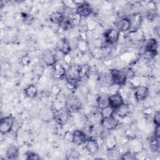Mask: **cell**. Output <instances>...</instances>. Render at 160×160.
<instances>
[{
  "label": "cell",
  "instance_id": "cell-1",
  "mask_svg": "<svg viewBox=\"0 0 160 160\" xmlns=\"http://www.w3.org/2000/svg\"><path fill=\"white\" fill-rule=\"evenodd\" d=\"M81 71V67L78 65L71 66L68 69L66 70L65 77L68 85L71 86L72 88H74L77 85L80 79Z\"/></svg>",
  "mask_w": 160,
  "mask_h": 160
},
{
  "label": "cell",
  "instance_id": "cell-2",
  "mask_svg": "<svg viewBox=\"0 0 160 160\" xmlns=\"http://www.w3.org/2000/svg\"><path fill=\"white\" fill-rule=\"evenodd\" d=\"M109 74L114 84L121 86L125 84L128 78L127 72L125 70L112 69H111Z\"/></svg>",
  "mask_w": 160,
  "mask_h": 160
},
{
  "label": "cell",
  "instance_id": "cell-3",
  "mask_svg": "<svg viewBox=\"0 0 160 160\" xmlns=\"http://www.w3.org/2000/svg\"><path fill=\"white\" fill-rule=\"evenodd\" d=\"M70 112L66 108L55 109L52 111V117L54 121L59 125H64L68 121Z\"/></svg>",
  "mask_w": 160,
  "mask_h": 160
},
{
  "label": "cell",
  "instance_id": "cell-4",
  "mask_svg": "<svg viewBox=\"0 0 160 160\" xmlns=\"http://www.w3.org/2000/svg\"><path fill=\"white\" fill-rule=\"evenodd\" d=\"M14 118L11 114L4 116L1 119L0 121V132L2 134H6L9 132L14 124Z\"/></svg>",
  "mask_w": 160,
  "mask_h": 160
},
{
  "label": "cell",
  "instance_id": "cell-5",
  "mask_svg": "<svg viewBox=\"0 0 160 160\" xmlns=\"http://www.w3.org/2000/svg\"><path fill=\"white\" fill-rule=\"evenodd\" d=\"M82 108V102L76 96L69 97L66 101V108L71 112L79 111Z\"/></svg>",
  "mask_w": 160,
  "mask_h": 160
},
{
  "label": "cell",
  "instance_id": "cell-6",
  "mask_svg": "<svg viewBox=\"0 0 160 160\" xmlns=\"http://www.w3.org/2000/svg\"><path fill=\"white\" fill-rule=\"evenodd\" d=\"M119 121L117 119L114 115L102 118L100 124L102 128L106 130H113L118 127L119 125Z\"/></svg>",
  "mask_w": 160,
  "mask_h": 160
},
{
  "label": "cell",
  "instance_id": "cell-7",
  "mask_svg": "<svg viewBox=\"0 0 160 160\" xmlns=\"http://www.w3.org/2000/svg\"><path fill=\"white\" fill-rule=\"evenodd\" d=\"M92 9L87 2H82L79 4L76 9V14L80 17H87L91 14Z\"/></svg>",
  "mask_w": 160,
  "mask_h": 160
},
{
  "label": "cell",
  "instance_id": "cell-8",
  "mask_svg": "<svg viewBox=\"0 0 160 160\" xmlns=\"http://www.w3.org/2000/svg\"><path fill=\"white\" fill-rule=\"evenodd\" d=\"M124 103L123 98L118 91L109 95V104L114 110Z\"/></svg>",
  "mask_w": 160,
  "mask_h": 160
},
{
  "label": "cell",
  "instance_id": "cell-9",
  "mask_svg": "<svg viewBox=\"0 0 160 160\" xmlns=\"http://www.w3.org/2000/svg\"><path fill=\"white\" fill-rule=\"evenodd\" d=\"M119 32L115 28L108 29L104 34L106 42L109 44L116 43L119 38Z\"/></svg>",
  "mask_w": 160,
  "mask_h": 160
},
{
  "label": "cell",
  "instance_id": "cell-10",
  "mask_svg": "<svg viewBox=\"0 0 160 160\" xmlns=\"http://www.w3.org/2000/svg\"><path fill=\"white\" fill-rule=\"evenodd\" d=\"M56 49L63 54H68L71 51V48L69 40L66 38H62L58 40L56 44Z\"/></svg>",
  "mask_w": 160,
  "mask_h": 160
},
{
  "label": "cell",
  "instance_id": "cell-11",
  "mask_svg": "<svg viewBox=\"0 0 160 160\" xmlns=\"http://www.w3.org/2000/svg\"><path fill=\"white\" fill-rule=\"evenodd\" d=\"M88 139L86 134L81 130L76 129L72 134V141L78 146L84 144Z\"/></svg>",
  "mask_w": 160,
  "mask_h": 160
},
{
  "label": "cell",
  "instance_id": "cell-12",
  "mask_svg": "<svg viewBox=\"0 0 160 160\" xmlns=\"http://www.w3.org/2000/svg\"><path fill=\"white\" fill-rule=\"evenodd\" d=\"M149 94V89L146 86H139L136 88L134 90V98L137 101H143L146 99Z\"/></svg>",
  "mask_w": 160,
  "mask_h": 160
},
{
  "label": "cell",
  "instance_id": "cell-13",
  "mask_svg": "<svg viewBox=\"0 0 160 160\" xmlns=\"http://www.w3.org/2000/svg\"><path fill=\"white\" fill-rule=\"evenodd\" d=\"M85 144V148L86 151L91 154H95L98 152L99 145L98 141L94 138H90L88 139L86 141Z\"/></svg>",
  "mask_w": 160,
  "mask_h": 160
},
{
  "label": "cell",
  "instance_id": "cell-14",
  "mask_svg": "<svg viewBox=\"0 0 160 160\" xmlns=\"http://www.w3.org/2000/svg\"><path fill=\"white\" fill-rule=\"evenodd\" d=\"M131 29V22L129 18H124L116 24V29L120 32H126Z\"/></svg>",
  "mask_w": 160,
  "mask_h": 160
},
{
  "label": "cell",
  "instance_id": "cell-15",
  "mask_svg": "<svg viewBox=\"0 0 160 160\" xmlns=\"http://www.w3.org/2000/svg\"><path fill=\"white\" fill-rule=\"evenodd\" d=\"M52 76L55 79H61L63 77H65L66 70L63 67L62 65H61L59 63L56 62L55 64H54L52 66Z\"/></svg>",
  "mask_w": 160,
  "mask_h": 160
},
{
  "label": "cell",
  "instance_id": "cell-16",
  "mask_svg": "<svg viewBox=\"0 0 160 160\" xmlns=\"http://www.w3.org/2000/svg\"><path fill=\"white\" fill-rule=\"evenodd\" d=\"M42 59L44 64L48 66H52L57 62L56 55L51 51L45 52L42 54Z\"/></svg>",
  "mask_w": 160,
  "mask_h": 160
},
{
  "label": "cell",
  "instance_id": "cell-17",
  "mask_svg": "<svg viewBox=\"0 0 160 160\" xmlns=\"http://www.w3.org/2000/svg\"><path fill=\"white\" fill-rule=\"evenodd\" d=\"M130 112V107L128 104L123 103L114 109V113L120 118H125Z\"/></svg>",
  "mask_w": 160,
  "mask_h": 160
},
{
  "label": "cell",
  "instance_id": "cell-18",
  "mask_svg": "<svg viewBox=\"0 0 160 160\" xmlns=\"http://www.w3.org/2000/svg\"><path fill=\"white\" fill-rule=\"evenodd\" d=\"M19 148L15 145H9L6 151V156L8 159H17L19 156Z\"/></svg>",
  "mask_w": 160,
  "mask_h": 160
},
{
  "label": "cell",
  "instance_id": "cell-19",
  "mask_svg": "<svg viewBox=\"0 0 160 160\" xmlns=\"http://www.w3.org/2000/svg\"><path fill=\"white\" fill-rule=\"evenodd\" d=\"M145 51L158 53V42L154 38H149L145 42Z\"/></svg>",
  "mask_w": 160,
  "mask_h": 160
},
{
  "label": "cell",
  "instance_id": "cell-20",
  "mask_svg": "<svg viewBox=\"0 0 160 160\" xmlns=\"http://www.w3.org/2000/svg\"><path fill=\"white\" fill-rule=\"evenodd\" d=\"M97 105L100 110L109 106V95L105 93L99 94L97 98Z\"/></svg>",
  "mask_w": 160,
  "mask_h": 160
},
{
  "label": "cell",
  "instance_id": "cell-21",
  "mask_svg": "<svg viewBox=\"0 0 160 160\" xmlns=\"http://www.w3.org/2000/svg\"><path fill=\"white\" fill-rule=\"evenodd\" d=\"M64 18H65L64 15L62 12L59 11L53 12L49 16V19L52 23L55 24H59V25L61 24Z\"/></svg>",
  "mask_w": 160,
  "mask_h": 160
},
{
  "label": "cell",
  "instance_id": "cell-22",
  "mask_svg": "<svg viewBox=\"0 0 160 160\" xmlns=\"http://www.w3.org/2000/svg\"><path fill=\"white\" fill-rule=\"evenodd\" d=\"M24 92L26 97L30 99H33L37 96L38 91V88L35 85L29 84L24 88Z\"/></svg>",
  "mask_w": 160,
  "mask_h": 160
},
{
  "label": "cell",
  "instance_id": "cell-23",
  "mask_svg": "<svg viewBox=\"0 0 160 160\" xmlns=\"http://www.w3.org/2000/svg\"><path fill=\"white\" fill-rule=\"evenodd\" d=\"M160 138H157L152 136L149 140V147L153 152H159L160 149Z\"/></svg>",
  "mask_w": 160,
  "mask_h": 160
},
{
  "label": "cell",
  "instance_id": "cell-24",
  "mask_svg": "<svg viewBox=\"0 0 160 160\" xmlns=\"http://www.w3.org/2000/svg\"><path fill=\"white\" fill-rule=\"evenodd\" d=\"M74 19L71 17L64 18V20L62 21L60 26L64 30H68V29H71L74 26Z\"/></svg>",
  "mask_w": 160,
  "mask_h": 160
},
{
  "label": "cell",
  "instance_id": "cell-25",
  "mask_svg": "<svg viewBox=\"0 0 160 160\" xmlns=\"http://www.w3.org/2000/svg\"><path fill=\"white\" fill-rule=\"evenodd\" d=\"M114 110L111 106L106 107V108L100 110V114H101L102 118L112 116L114 114Z\"/></svg>",
  "mask_w": 160,
  "mask_h": 160
},
{
  "label": "cell",
  "instance_id": "cell-26",
  "mask_svg": "<svg viewBox=\"0 0 160 160\" xmlns=\"http://www.w3.org/2000/svg\"><path fill=\"white\" fill-rule=\"evenodd\" d=\"M137 155L135 152H133L132 151H127L125 153H124L122 155H121V157L120 158L121 159H135L137 158Z\"/></svg>",
  "mask_w": 160,
  "mask_h": 160
},
{
  "label": "cell",
  "instance_id": "cell-27",
  "mask_svg": "<svg viewBox=\"0 0 160 160\" xmlns=\"http://www.w3.org/2000/svg\"><path fill=\"white\" fill-rule=\"evenodd\" d=\"M26 155V159H32V160H38L40 159L39 156L32 151H28L25 154Z\"/></svg>",
  "mask_w": 160,
  "mask_h": 160
},
{
  "label": "cell",
  "instance_id": "cell-28",
  "mask_svg": "<svg viewBox=\"0 0 160 160\" xmlns=\"http://www.w3.org/2000/svg\"><path fill=\"white\" fill-rule=\"evenodd\" d=\"M79 153L77 152L76 151H70L68 154H67V157L66 158L68 159H78L79 158Z\"/></svg>",
  "mask_w": 160,
  "mask_h": 160
},
{
  "label": "cell",
  "instance_id": "cell-29",
  "mask_svg": "<svg viewBox=\"0 0 160 160\" xmlns=\"http://www.w3.org/2000/svg\"><path fill=\"white\" fill-rule=\"evenodd\" d=\"M153 122L156 126L160 125V112L159 111H157L155 112V114L153 117Z\"/></svg>",
  "mask_w": 160,
  "mask_h": 160
},
{
  "label": "cell",
  "instance_id": "cell-30",
  "mask_svg": "<svg viewBox=\"0 0 160 160\" xmlns=\"http://www.w3.org/2000/svg\"><path fill=\"white\" fill-rule=\"evenodd\" d=\"M157 16V13L156 12V11H150L148 12L147 14V18L149 19V21H152L154 20Z\"/></svg>",
  "mask_w": 160,
  "mask_h": 160
},
{
  "label": "cell",
  "instance_id": "cell-31",
  "mask_svg": "<svg viewBox=\"0 0 160 160\" xmlns=\"http://www.w3.org/2000/svg\"><path fill=\"white\" fill-rule=\"evenodd\" d=\"M153 136L157 138H160V125L156 126Z\"/></svg>",
  "mask_w": 160,
  "mask_h": 160
}]
</instances>
